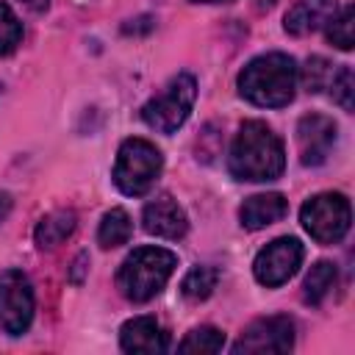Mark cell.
Returning <instances> with one entry per match:
<instances>
[{"instance_id": "9c48e42d", "label": "cell", "mask_w": 355, "mask_h": 355, "mask_svg": "<svg viewBox=\"0 0 355 355\" xmlns=\"http://www.w3.org/2000/svg\"><path fill=\"white\" fill-rule=\"evenodd\" d=\"M291 347H294V322L288 316H263L244 327V333L233 344V352L269 355V352H288Z\"/></svg>"}, {"instance_id": "6da1fadb", "label": "cell", "mask_w": 355, "mask_h": 355, "mask_svg": "<svg viewBox=\"0 0 355 355\" xmlns=\"http://www.w3.org/2000/svg\"><path fill=\"white\" fill-rule=\"evenodd\" d=\"M227 166L236 180H250V183H263L275 180L283 166H286V150L280 136L258 119H250L239 128Z\"/></svg>"}, {"instance_id": "8fae6325", "label": "cell", "mask_w": 355, "mask_h": 355, "mask_svg": "<svg viewBox=\"0 0 355 355\" xmlns=\"http://www.w3.org/2000/svg\"><path fill=\"white\" fill-rule=\"evenodd\" d=\"M141 225H144L147 233H153L158 239H180L189 230L186 211L169 194H161V197H155L153 202L144 205Z\"/></svg>"}, {"instance_id": "7a4b0ae2", "label": "cell", "mask_w": 355, "mask_h": 355, "mask_svg": "<svg viewBox=\"0 0 355 355\" xmlns=\"http://www.w3.org/2000/svg\"><path fill=\"white\" fill-rule=\"evenodd\" d=\"M297 64L286 53H266L252 58L239 72V94L261 108H280L294 100L297 92Z\"/></svg>"}, {"instance_id": "2e32d148", "label": "cell", "mask_w": 355, "mask_h": 355, "mask_svg": "<svg viewBox=\"0 0 355 355\" xmlns=\"http://www.w3.org/2000/svg\"><path fill=\"white\" fill-rule=\"evenodd\" d=\"M133 233V222L128 216L125 208H111L103 219H100V227H97V241L103 250H114L119 244H125Z\"/></svg>"}, {"instance_id": "d4e9b609", "label": "cell", "mask_w": 355, "mask_h": 355, "mask_svg": "<svg viewBox=\"0 0 355 355\" xmlns=\"http://www.w3.org/2000/svg\"><path fill=\"white\" fill-rule=\"evenodd\" d=\"M25 6H31L33 11H42V8H47V0H22Z\"/></svg>"}, {"instance_id": "cb8c5ba5", "label": "cell", "mask_w": 355, "mask_h": 355, "mask_svg": "<svg viewBox=\"0 0 355 355\" xmlns=\"http://www.w3.org/2000/svg\"><path fill=\"white\" fill-rule=\"evenodd\" d=\"M8 211H11V197L8 194H0V222L8 216Z\"/></svg>"}, {"instance_id": "ac0fdd59", "label": "cell", "mask_w": 355, "mask_h": 355, "mask_svg": "<svg viewBox=\"0 0 355 355\" xmlns=\"http://www.w3.org/2000/svg\"><path fill=\"white\" fill-rule=\"evenodd\" d=\"M216 280H219V272L214 266H194L183 283H180V291L186 300H205L211 297V291L216 288Z\"/></svg>"}, {"instance_id": "3957f363", "label": "cell", "mask_w": 355, "mask_h": 355, "mask_svg": "<svg viewBox=\"0 0 355 355\" xmlns=\"http://www.w3.org/2000/svg\"><path fill=\"white\" fill-rule=\"evenodd\" d=\"M175 266H178L175 252L164 247H139L122 261L116 272V286L125 300L147 302L166 286Z\"/></svg>"}, {"instance_id": "d6986e66", "label": "cell", "mask_w": 355, "mask_h": 355, "mask_svg": "<svg viewBox=\"0 0 355 355\" xmlns=\"http://www.w3.org/2000/svg\"><path fill=\"white\" fill-rule=\"evenodd\" d=\"M222 347H225V333L216 330V327H211V324L194 327V330L178 344L180 352H200V355H205V352H219Z\"/></svg>"}, {"instance_id": "52a82bcc", "label": "cell", "mask_w": 355, "mask_h": 355, "mask_svg": "<svg viewBox=\"0 0 355 355\" xmlns=\"http://www.w3.org/2000/svg\"><path fill=\"white\" fill-rule=\"evenodd\" d=\"M33 322V288L28 275L6 269L0 275V327L8 336H19Z\"/></svg>"}, {"instance_id": "5b68a950", "label": "cell", "mask_w": 355, "mask_h": 355, "mask_svg": "<svg viewBox=\"0 0 355 355\" xmlns=\"http://www.w3.org/2000/svg\"><path fill=\"white\" fill-rule=\"evenodd\" d=\"M194 100H197V80L189 72H180L141 105V119L158 133H175L189 119Z\"/></svg>"}, {"instance_id": "44dd1931", "label": "cell", "mask_w": 355, "mask_h": 355, "mask_svg": "<svg viewBox=\"0 0 355 355\" xmlns=\"http://www.w3.org/2000/svg\"><path fill=\"white\" fill-rule=\"evenodd\" d=\"M22 42V22L11 11V6L0 3V55H8Z\"/></svg>"}, {"instance_id": "603a6c76", "label": "cell", "mask_w": 355, "mask_h": 355, "mask_svg": "<svg viewBox=\"0 0 355 355\" xmlns=\"http://www.w3.org/2000/svg\"><path fill=\"white\" fill-rule=\"evenodd\" d=\"M330 94H333V100H336L344 111H352L355 80H352V69H349V67H341L338 75H333V80H330Z\"/></svg>"}, {"instance_id": "4fadbf2b", "label": "cell", "mask_w": 355, "mask_h": 355, "mask_svg": "<svg viewBox=\"0 0 355 355\" xmlns=\"http://www.w3.org/2000/svg\"><path fill=\"white\" fill-rule=\"evenodd\" d=\"M119 344L125 352H141V355H155L169 347V338L164 327L153 316H133L122 324L119 330Z\"/></svg>"}, {"instance_id": "7402d4cb", "label": "cell", "mask_w": 355, "mask_h": 355, "mask_svg": "<svg viewBox=\"0 0 355 355\" xmlns=\"http://www.w3.org/2000/svg\"><path fill=\"white\" fill-rule=\"evenodd\" d=\"M330 67L333 64L327 58H319V55L308 61V67L302 72V80H305L308 92H322L324 86H330V80H333V69Z\"/></svg>"}, {"instance_id": "484cf974", "label": "cell", "mask_w": 355, "mask_h": 355, "mask_svg": "<svg viewBox=\"0 0 355 355\" xmlns=\"http://www.w3.org/2000/svg\"><path fill=\"white\" fill-rule=\"evenodd\" d=\"M191 3H233V0H191Z\"/></svg>"}, {"instance_id": "ba28073f", "label": "cell", "mask_w": 355, "mask_h": 355, "mask_svg": "<svg viewBox=\"0 0 355 355\" xmlns=\"http://www.w3.org/2000/svg\"><path fill=\"white\" fill-rule=\"evenodd\" d=\"M302 244L294 239V236H280L275 241H269L266 247L258 250L255 261H252V272H255V280L266 288H275V286H283L302 263Z\"/></svg>"}, {"instance_id": "5bb4252c", "label": "cell", "mask_w": 355, "mask_h": 355, "mask_svg": "<svg viewBox=\"0 0 355 355\" xmlns=\"http://www.w3.org/2000/svg\"><path fill=\"white\" fill-rule=\"evenodd\" d=\"M286 211H288V202H286L283 194H277V191L252 194V197H247V200L241 202L239 219H241V225H244L247 230H261V227H266V225L280 222V219L286 216Z\"/></svg>"}, {"instance_id": "277c9868", "label": "cell", "mask_w": 355, "mask_h": 355, "mask_svg": "<svg viewBox=\"0 0 355 355\" xmlns=\"http://www.w3.org/2000/svg\"><path fill=\"white\" fill-rule=\"evenodd\" d=\"M164 169L161 150L147 139H125L114 164V183L128 197H141L153 189Z\"/></svg>"}, {"instance_id": "e0dca14e", "label": "cell", "mask_w": 355, "mask_h": 355, "mask_svg": "<svg viewBox=\"0 0 355 355\" xmlns=\"http://www.w3.org/2000/svg\"><path fill=\"white\" fill-rule=\"evenodd\" d=\"M336 286V266L330 261H319L311 266V272L305 275V283H302V300L308 305H319Z\"/></svg>"}, {"instance_id": "9a60e30c", "label": "cell", "mask_w": 355, "mask_h": 355, "mask_svg": "<svg viewBox=\"0 0 355 355\" xmlns=\"http://www.w3.org/2000/svg\"><path fill=\"white\" fill-rule=\"evenodd\" d=\"M75 225H78L75 211H69V208L50 211L47 216L39 219V225H36V230H33L36 247H39V250H55L58 244H64V241L72 236Z\"/></svg>"}, {"instance_id": "7c38bea8", "label": "cell", "mask_w": 355, "mask_h": 355, "mask_svg": "<svg viewBox=\"0 0 355 355\" xmlns=\"http://www.w3.org/2000/svg\"><path fill=\"white\" fill-rule=\"evenodd\" d=\"M338 14L336 0H294V6L286 11L283 28L291 36H308L319 28H327V22Z\"/></svg>"}, {"instance_id": "30bf717a", "label": "cell", "mask_w": 355, "mask_h": 355, "mask_svg": "<svg viewBox=\"0 0 355 355\" xmlns=\"http://www.w3.org/2000/svg\"><path fill=\"white\" fill-rule=\"evenodd\" d=\"M297 144H300V161L305 166L324 164L336 144V122L324 114H305L297 125Z\"/></svg>"}, {"instance_id": "ffe728a7", "label": "cell", "mask_w": 355, "mask_h": 355, "mask_svg": "<svg viewBox=\"0 0 355 355\" xmlns=\"http://www.w3.org/2000/svg\"><path fill=\"white\" fill-rule=\"evenodd\" d=\"M352 28H355V11H352V6H344L327 22V39H330V44H336L338 50H352V44H355Z\"/></svg>"}, {"instance_id": "8992f818", "label": "cell", "mask_w": 355, "mask_h": 355, "mask_svg": "<svg viewBox=\"0 0 355 355\" xmlns=\"http://www.w3.org/2000/svg\"><path fill=\"white\" fill-rule=\"evenodd\" d=\"M300 222L302 227L311 233L313 241L319 244H336L347 236L349 222H352V211H349V200L338 191H324L311 197L302 211H300Z\"/></svg>"}]
</instances>
